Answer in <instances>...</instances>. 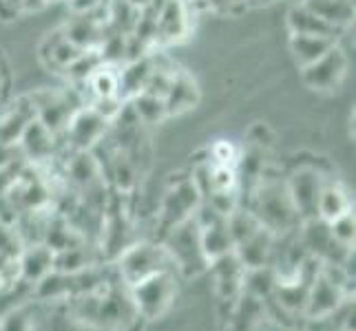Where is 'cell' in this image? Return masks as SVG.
<instances>
[{"instance_id": "5b68a950", "label": "cell", "mask_w": 356, "mask_h": 331, "mask_svg": "<svg viewBox=\"0 0 356 331\" xmlns=\"http://www.w3.org/2000/svg\"><path fill=\"white\" fill-rule=\"evenodd\" d=\"M164 248L168 250L170 259H173L175 272L184 278L200 276L208 269V263L204 259L202 243H200V228L195 217H191L184 223L170 228L166 232Z\"/></svg>"}, {"instance_id": "9a60e30c", "label": "cell", "mask_w": 356, "mask_h": 331, "mask_svg": "<svg viewBox=\"0 0 356 331\" xmlns=\"http://www.w3.org/2000/svg\"><path fill=\"white\" fill-rule=\"evenodd\" d=\"M54 250L47 243H31L24 245L20 252V272L22 280L29 285H35L49 272H54Z\"/></svg>"}, {"instance_id": "277c9868", "label": "cell", "mask_w": 356, "mask_h": 331, "mask_svg": "<svg viewBox=\"0 0 356 331\" xmlns=\"http://www.w3.org/2000/svg\"><path fill=\"white\" fill-rule=\"evenodd\" d=\"M350 287L332 274L330 265H318L316 274L310 280L308 298H305L303 321H325V318H334L343 305L348 303Z\"/></svg>"}, {"instance_id": "8fae6325", "label": "cell", "mask_w": 356, "mask_h": 331, "mask_svg": "<svg viewBox=\"0 0 356 331\" xmlns=\"http://www.w3.org/2000/svg\"><path fill=\"white\" fill-rule=\"evenodd\" d=\"M108 124H111V121L104 119L93 106L78 108L76 113H73V117L69 119L65 135L76 151H93V146L100 144L104 133L108 130Z\"/></svg>"}, {"instance_id": "f1b7e54d", "label": "cell", "mask_w": 356, "mask_h": 331, "mask_svg": "<svg viewBox=\"0 0 356 331\" xmlns=\"http://www.w3.org/2000/svg\"><path fill=\"white\" fill-rule=\"evenodd\" d=\"M82 53H84L82 49L76 46L73 42H69V40L65 38V33H63V31H58V40L51 44V51H49V56H51V62H54L58 69H69Z\"/></svg>"}, {"instance_id": "836d02e7", "label": "cell", "mask_w": 356, "mask_h": 331, "mask_svg": "<svg viewBox=\"0 0 356 331\" xmlns=\"http://www.w3.org/2000/svg\"><path fill=\"white\" fill-rule=\"evenodd\" d=\"M97 5H100V0H71V9L76 14H91Z\"/></svg>"}, {"instance_id": "e575fe53", "label": "cell", "mask_w": 356, "mask_h": 331, "mask_svg": "<svg viewBox=\"0 0 356 331\" xmlns=\"http://www.w3.org/2000/svg\"><path fill=\"white\" fill-rule=\"evenodd\" d=\"M127 3H131L135 9H144V7H149L153 0H127Z\"/></svg>"}, {"instance_id": "52a82bcc", "label": "cell", "mask_w": 356, "mask_h": 331, "mask_svg": "<svg viewBox=\"0 0 356 331\" xmlns=\"http://www.w3.org/2000/svg\"><path fill=\"white\" fill-rule=\"evenodd\" d=\"M206 272H211L213 276V287L217 298L222 303L237 305L241 296L245 294V276H248V269L243 267L239 261V256L235 252H228L224 256H219L217 261L208 265Z\"/></svg>"}, {"instance_id": "cb8c5ba5", "label": "cell", "mask_w": 356, "mask_h": 331, "mask_svg": "<svg viewBox=\"0 0 356 331\" xmlns=\"http://www.w3.org/2000/svg\"><path fill=\"white\" fill-rule=\"evenodd\" d=\"M33 117H35V113H33L31 102L5 113L0 117V144H18L24 126H27Z\"/></svg>"}, {"instance_id": "6da1fadb", "label": "cell", "mask_w": 356, "mask_h": 331, "mask_svg": "<svg viewBox=\"0 0 356 331\" xmlns=\"http://www.w3.org/2000/svg\"><path fill=\"white\" fill-rule=\"evenodd\" d=\"M248 210L275 237H286L301 226V217L297 214V207L290 199L286 181L270 179L266 173L257 181Z\"/></svg>"}, {"instance_id": "83f0119b", "label": "cell", "mask_w": 356, "mask_h": 331, "mask_svg": "<svg viewBox=\"0 0 356 331\" xmlns=\"http://www.w3.org/2000/svg\"><path fill=\"white\" fill-rule=\"evenodd\" d=\"M104 65V60L100 56V51L97 49H89V51H84L76 62H73L67 73H69V78L71 80H76V82H87L93 73L100 69Z\"/></svg>"}, {"instance_id": "4316f807", "label": "cell", "mask_w": 356, "mask_h": 331, "mask_svg": "<svg viewBox=\"0 0 356 331\" xmlns=\"http://www.w3.org/2000/svg\"><path fill=\"white\" fill-rule=\"evenodd\" d=\"M87 84L91 87V91L95 93V97H111V95H120V71H113L111 65H102L93 76L87 80Z\"/></svg>"}, {"instance_id": "3957f363", "label": "cell", "mask_w": 356, "mask_h": 331, "mask_svg": "<svg viewBox=\"0 0 356 331\" xmlns=\"http://www.w3.org/2000/svg\"><path fill=\"white\" fill-rule=\"evenodd\" d=\"M179 294V278L175 269L153 274L151 278L129 287L133 309L142 323H157L173 309Z\"/></svg>"}, {"instance_id": "4fadbf2b", "label": "cell", "mask_w": 356, "mask_h": 331, "mask_svg": "<svg viewBox=\"0 0 356 331\" xmlns=\"http://www.w3.org/2000/svg\"><path fill=\"white\" fill-rule=\"evenodd\" d=\"M188 31L186 0H166L155 16V40L175 42Z\"/></svg>"}, {"instance_id": "30bf717a", "label": "cell", "mask_w": 356, "mask_h": 331, "mask_svg": "<svg viewBox=\"0 0 356 331\" xmlns=\"http://www.w3.org/2000/svg\"><path fill=\"white\" fill-rule=\"evenodd\" d=\"M29 102L33 106L35 119H38L42 126H47L54 135L65 133L69 119L80 108V106H76V102H73L69 95L54 93V91L51 93H35L29 97Z\"/></svg>"}, {"instance_id": "d590c367", "label": "cell", "mask_w": 356, "mask_h": 331, "mask_svg": "<svg viewBox=\"0 0 356 331\" xmlns=\"http://www.w3.org/2000/svg\"><path fill=\"white\" fill-rule=\"evenodd\" d=\"M195 3H200V0H195ZM204 3H206V0H204Z\"/></svg>"}, {"instance_id": "7a4b0ae2", "label": "cell", "mask_w": 356, "mask_h": 331, "mask_svg": "<svg viewBox=\"0 0 356 331\" xmlns=\"http://www.w3.org/2000/svg\"><path fill=\"white\" fill-rule=\"evenodd\" d=\"M113 269L120 278V283L127 289L142 283V280L151 278L153 274L166 272V269H175L173 259H170L164 243H151V241H138L129 243L122 250L115 261Z\"/></svg>"}, {"instance_id": "9c48e42d", "label": "cell", "mask_w": 356, "mask_h": 331, "mask_svg": "<svg viewBox=\"0 0 356 331\" xmlns=\"http://www.w3.org/2000/svg\"><path fill=\"white\" fill-rule=\"evenodd\" d=\"M323 183H325V177L314 168L294 170L292 177L286 181L288 194L294 207H297V214L301 217V221L316 217V201H318V194H321Z\"/></svg>"}, {"instance_id": "8992f818", "label": "cell", "mask_w": 356, "mask_h": 331, "mask_svg": "<svg viewBox=\"0 0 356 331\" xmlns=\"http://www.w3.org/2000/svg\"><path fill=\"white\" fill-rule=\"evenodd\" d=\"M202 205V190L197 188L193 177L179 179L170 186L164 194L162 210H159V223L162 230L168 232L170 228H175L184 221H188L195 217L197 207Z\"/></svg>"}, {"instance_id": "484cf974", "label": "cell", "mask_w": 356, "mask_h": 331, "mask_svg": "<svg viewBox=\"0 0 356 331\" xmlns=\"http://www.w3.org/2000/svg\"><path fill=\"white\" fill-rule=\"evenodd\" d=\"M206 175H208V188L211 192H235L237 188V168L235 166H226V164H213L206 168Z\"/></svg>"}, {"instance_id": "1f68e13d", "label": "cell", "mask_w": 356, "mask_h": 331, "mask_svg": "<svg viewBox=\"0 0 356 331\" xmlns=\"http://www.w3.org/2000/svg\"><path fill=\"white\" fill-rule=\"evenodd\" d=\"M213 164H226V166H235L237 164V148L232 146L230 142L226 139H219L215 146H213Z\"/></svg>"}, {"instance_id": "7c38bea8", "label": "cell", "mask_w": 356, "mask_h": 331, "mask_svg": "<svg viewBox=\"0 0 356 331\" xmlns=\"http://www.w3.org/2000/svg\"><path fill=\"white\" fill-rule=\"evenodd\" d=\"M18 146H20L22 157L27 159V162H33V164L51 162L54 148H56V135L33 117L29 124L24 126Z\"/></svg>"}, {"instance_id": "ffe728a7", "label": "cell", "mask_w": 356, "mask_h": 331, "mask_svg": "<svg viewBox=\"0 0 356 331\" xmlns=\"http://www.w3.org/2000/svg\"><path fill=\"white\" fill-rule=\"evenodd\" d=\"M288 29L290 33H303V35H325V38H339L341 29L327 24L318 16H314L310 9H305L303 5L292 7L288 11Z\"/></svg>"}, {"instance_id": "f546056e", "label": "cell", "mask_w": 356, "mask_h": 331, "mask_svg": "<svg viewBox=\"0 0 356 331\" xmlns=\"http://www.w3.org/2000/svg\"><path fill=\"white\" fill-rule=\"evenodd\" d=\"M24 250V241L16 228L14 221H0V254L7 256H20Z\"/></svg>"}, {"instance_id": "e0dca14e", "label": "cell", "mask_w": 356, "mask_h": 331, "mask_svg": "<svg viewBox=\"0 0 356 331\" xmlns=\"http://www.w3.org/2000/svg\"><path fill=\"white\" fill-rule=\"evenodd\" d=\"M65 38L69 42H73L76 46H80L82 51H89V49H97L104 42V35L100 24H97L95 18H91L89 14H78L76 18H71L69 24L63 29Z\"/></svg>"}, {"instance_id": "ac0fdd59", "label": "cell", "mask_w": 356, "mask_h": 331, "mask_svg": "<svg viewBox=\"0 0 356 331\" xmlns=\"http://www.w3.org/2000/svg\"><path fill=\"white\" fill-rule=\"evenodd\" d=\"M305 9H310L314 16L325 20L337 29H346L354 20V3L352 0H303Z\"/></svg>"}, {"instance_id": "5bb4252c", "label": "cell", "mask_w": 356, "mask_h": 331, "mask_svg": "<svg viewBox=\"0 0 356 331\" xmlns=\"http://www.w3.org/2000/svg\"><path fill=\"white\" fill-rule=\"evenodd\" d=\"M200 102V89L186 71H175L170 87L164 95L166 115H181Z\"/></svg>"}, {"instance_id": "d6986e66", "label": "cell", "mask_w": 356, "mask_h": 331, "mask_svg": "<svg viewBox=\"0 0 356 331\" xmlns=\"http://www.w3.org/2000/svg\"><path fill=\"white\" fill-rule=\"evenodd\" d=\"M337 44L334 38H325V35H303V33H290V51L299 67H308L316 62L323 53Z\"/></svg>"}, {"instance_id": "44dd1931", "label": "cell", "mask_w": 356, "mask_h": 331, "mask_svg": "<svg viewBox=\"0 0 356 331\" xmlns=\"http://www.w3.org/2000/svg\"><path fill=\"white\" fill-rule=\"evenodd\" d=\"M97 265V256L93 254V248L87 243L76 245V248L60 250L54 254V272L63 274H80L84 269H91Z\"/></svg>"}, {"instance_id": "d4e9b609", "label": "cell", "mask_w": 356, "mask_h": 331, "mask_svg": "<svg viewBox=\"0 0 356 331\" xmlns=\"http://www.w3.org/2000/svg\"><path fill=\"white\" fill-rule=\"evenodd\" d=\"M0 331H38V321L31 312V303L0 316Z\"/></svg>"}, {"instance_id": "d6a6232c", "label": "cell", "mask_w": 356, "mask_h": 331, "mask_svg": "<svg viewBox=\"0 0 356 331\" xmlns=\"http://www.w3.org/2000/svg\"><path fill=\"white\" fill-rule=\"evenodd\" d=\"M208 5L217 11H235L237 7H241L245 0H206Z\"/></svg>"}, {"instance_id": "2e32d148", "label": "cell", "mask_w": 356, "mask_h": 331, "mask_svg": "<svg viewBox=\"0 0 356 331\" xmlns=\"http://www.w3.org/2000/svg\"><path fill=\"white\" fill-rule=\"evenodd\" d=\"M350 210H352L350 190L339 181H325L316 201V219L325 221V223H332L334 219L343 217Z\"/></svg>"}, {"instance_id": "603a6c76", "label": "cell", "mask_w": 356, "mask_h": 331, "mask_svg": "<svg viewBox=\"0 0 356 331\" xmlns=\"http://www.w3.org/2000/svg\"><path fill=\"white\" fill-rule=\"evenodd\" d=\"M151 71H153V62L149 58H142V60H133L124 67V71H120V97H131L135 93L144 91L146 82L151 78Z\"/></svg>"}, {"instance_id": "7402d4cb", "label": "cell", "mask_w": 356, "mask_h": 331, "mask_svg": "<svg viewBox=\"0 0 356 331\" xmlns=\"http://www.w3.org/2000/svg\"><path fill=\"white\" fill-rule=\"evenodd\" d=\"M131 110H133L135 119H138L140 124H146V126H155L168 117L164 97L149 93V91H140L131 97Z\"/></svg>"}, {"instance_id": "ba28073f", "label": "cell", "mask_w": 356, "mask_h": 331, "mask_svg": "<svg viewBox=\"0 0 356 331\" xmlns=\"http://www.w3.org/2000/svg\"><path fill=\"white\" fill-rule=\"evenodd\" d=\"M301 78L305 82V87L312 91H334L339 89V84L346 78L348 71V56L346 51L334 44L327 53H323L316 62L308 65L301 69Z\"/></svg>"}, {"instance_id": "4dcf8cb0", "label": "cell", "mask_w": 356, "mask_h": 331, "mask_svg": "<svg viewBox=\"0 0 356 331\" xmlns=\"http://www.w3.org/2000/svg\"><path fill=\"white\" fill-rule=\"evenodd\" d=\"M327 228L341 245H346V248H352L354 245V210L334 219L332 223H327Z\"/></svg>"}]
</instances>
